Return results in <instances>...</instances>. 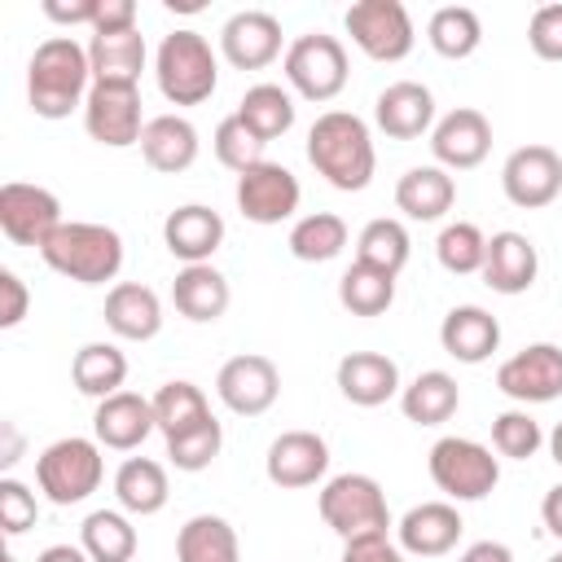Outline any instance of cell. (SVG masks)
I'll list each match as a JSON object with an SVG mask.
<instances>
[{"mask_svg": "<svg viewBox=\"0 0 562 562\" xmlns=\"http://www.w3.org/2000/svg\"><path fill=\"white\" fill-rule=\"evenodd\" d=\"M92 92V61L88 44L70 35H48L35 44L26 61V101L40 119H70V110H83Z\"/></svg>", "mask_w": 562, "mask_h": 562, "instance_id": "cell-1", "label": "cell"}, {"mask_svg": "<svg viewBox=\"0 0 562 562\" xmlns=\"http://www.w3.org/2000/svg\"><path fill=\"white\" fill-rule=\"evenodd\" d=\"M307 162L342 193H360L373 180L378 154H373V136L369 123L351 110H325L312 127H307Z\"/></svg>", "mask_w": 562, "mask_h": 562, "instance_id": "cell-2", "label": "cell"}, {"mask_svg": "<svg viewBox=\"0 0 562 562\" xmlns=\"http://www.w3.org/2000/svg\"><path fill=\"white\" fill-rule=\"evenodd\" d=\"M40 259L79 285H105L119 277L123 268V237L110 224H92V220H66L44 246Z\"/></svg>", "mask_w": 562, "mask_h": 562, "instance_id": "cell-3", "label": "cell"}, {"mask_svg": "<svg viewBox=\"0 0 562 562\" xmlns=\"http://www.w3.org/2000/svg\"><path fill=\"white\" fill-rule=\"evenodd\" d=\"M154 79H158V92L171 105L211 101V92L220 83V61H215L211 40L202 31H189V26L162 35V44L154 53Z\"/></svg>", "mask_w": 562, "mask_h": 562, "instance_id": "cell-4", "label": "cell"}, {"mask_svg": "<svg viewBox=\"0 0 562 562\" xmlns=\"http://www.w3.org/2000/svg\"><path fill=\"white\" fill-rule=\"evenodd\" d=\"M321 518L325 527L347 544V540H360V536H386L391 527V509H386V492L373 474H334L321 496Z\"/></svg>", "mask_w": 562, "mask_h": 562, "instance_id": "cell-5", "label": "cell"}, {"mask_svg": "<svg viewBox=\"0 0 562 562\" xmlns=\"http://www.w3.org/2000/svg\"><path fill=\"white\" fill-rule=\"evenodd\" d=\"M105 479V457L97 439L83 435H66L57 443H48L35 457V483L53 505H79L88 501Z\"/></svg>", "mask_w": 562, "mask_h": 562, "instance_id": "cell-6", "label": "cell"}, {"mask_svg": "<svg viewBox=\"0 0 562 562\" xmlns=\"http://www.w3.org/2000/svg\"><path fill=\"white\" fill-rule=\"evenodd\" d=\"M426 470L448 501H483L501 483V461L492 457V448H483L479 439H461V435H443L430 448Z\"/></svg>", "mask_w": 562, "mask_h": 562, "instance_id": "cell-7", "label": "cell"}, {"mask_svg": "<svg viewBox=\"0 0 562 562\" xmlns=\"http://www.w3.org/2000/svg\"><path fill=\"white\" fill-rule=\"evenodd\" d=\"M285 83L307 97V101H334L342 88H347V48L338 35H325V31H307V35H294L290 48H285Z\"/></svg>", "mask_w": 562, "mask_h": 562, "instance_id": "cell-8", "label": "cell"}, {"mask_svg": "<svg viewBox=\"0 0 562 562\" xmlns=\"http://www.w3.org/2000/svg\"><path fill=\"white\" fill-rule=\"evenodd\" d=\"M342 26H347L351 44L373 61H404L417 40L413 18L400 0H356L342 13Z\"/></svg>", "mask_w": 562, "mask_h": 562, "instance_id": "cell-9", "label": "cell"}, {"mask_svg": "<svg viewBox=\"0 0 562 562\" xmlns=\"http://www.w3.org/2000/svg\"><path fill=\"white\" fill-rule=\"evenodd\" d=\"M61 202L53 189L44 184H26V180H9L0 184V233L13 246H44L57 228H61Z\"/></svg>", "mask_w": 562, "mask_h": 562, "instance_id": "cell-10", "label": "cell"}, {"mask_svg": "<svg viewBox=\"0 0 562 562\" xmlns=\"http://www.w3.org/2000/svg\"><path fill=\"white\" fill-rule=\"evenodd\" d=\"M83 127L105 149L140 145L145 119H140V88L136 83H92L83 101Z\"/></svg>", "mask_w": 562, "mask_h": 562, "instance_id": "cell-11", "label": "cell"}, {"mask_svg": "<svg viewBox=\"0 0 562 562\" xmlns=\"http://www.w3.org/2000/svg\"><path fill=\"white\" fill-rule=\"evenodd\" d=\"M215 395H220V404H224L228 413H237V417H259V413H268V408L277 404V395H281V369H277L268 356H259V351H241V356H233V360L220 364V373H215Z\"/></svg>", "mask_w": 562, "mask_h": 562, "instance_id": "cell-12", "label": "cell"}, {"mask_svg": "<svg viewBox=\"0 0 562 562\" xmlns=\"http://www.w3.org/2000/svg\"><path fill=\"white\" fill-rule=\"evenodd\" d=\"M501 189L522 211L549 206L562 193V154L553 145H518L501 167Z\"/></svg>", "mask_w": 562, "mask_h": 562, "instance_id": "cell-13", "label": "cell"}, {"mask_svg": "<svg viewBox=\"0 0 562 562\" xmlns=\"http://www.w3.org/2000/svg\"><path fill=\"white\" fill-rule=\"evenodd\" d=\"M299 180L290 167L281 162H255L250 171L237 176V211L250 220V224H281L299 211Z\"/></svg>", "mask_w": 562, "mask_h": 562, "instance_id": "cell-14", "label": "cell"}, {"mask_svg": "<svg viewBox=\"0 0 562 562\" xmlns=\"http://www.w3.org/2000/svg\"><path fill=\"white\" fill-rule=\"evenodd\" d=\"M496 386L518 404H549L562 395V347L531 342L496 369Z\"/></svg>", "mask_w": 562, "mask_h": 562, "instance_id": "cell-15", "label": "cell"}, {"mask_svg": "<svg viewBox=\"0 0 562 562\" xmlns=\"http://www.w3.org/2000/svg\"><path fill=\"white\" fill-rule=\"evenodd\" d=\"M487 149H492V123L474 105H457L430 127V154L443 171H470L487 158Z\"/></svg>", "mask_w": 562, "mask_h": 562, "instance_id": "cell-16", "label": "cell"}, {"mask_svg": "<svg viewBox=\"0 0 562 562\" xmlns=\"http://www.w3.org/2000/svg\"><path fill=\"white\" fill-rule=\"evenodd\" d=\"M329 470V443L316 435V430H281L272 443H268V457H263V474L272 487H312L321 483Z\"/></svg>", "mask_w": 562, "mask_h": 562, "instance_id": "cell-17", "label": "cell"}, {"mask_svg": "<svg viewBox=\"0 0 562 562\" xmlns=\"http://www.w3.org/2000/svg\"><path fill=\"white\" fill-rule=\"evenodd\" d=\"M220 53L237 70H263L281 57V22L268 9H241L220 26Z\"/></svg>", "mask_w": 562, "mask_h": 562, "instance_id": "cell-18", "label": "cell"}, {"mask_svg": "<svg viewBox=\"0 0 562 562\" xmlns=\"http://www.w3.org/2000/svg\"><path fill=\"white\" fill-rule=\"evenodd\" d=\"M373 123L391 136V140H417L435 127V97L426 83L417 79H395L378 92L373 101Z\"/></svg>", "mask_w": 562, "mask_h": 562, "instance_id": "cell-19", "label": "cell"}, {"mask_svg": "<svg viewBox=\"0 0 562 562\" xmlns=\"http://www.w3.org/2000/svg\"><path fill=\"white\" fill-rule=\"evenodd\" d=\"M540 255L536 241L518 228H501L487 237V259H483V285L496 294H527L536 285Z\"/></svg>", "mask_w": 562, "mask_h": 562, "instance_id": "cell-20", "label": "cell"}, {"mask_svg": "<svg viewBox=\"0 0 562 562\" xmlns=\"http://www.w3.org/2000/svg\"><path fill=\"white\" fill-rule=\"evenodd\" d=\"M334 382H338L342 400L356 404V408H378V404H386L404 391L400 386V364L382 351H347L334 369Z\"/></svg>", "mask_w": 562, "mask_h": 562, "instance_id": "cell-21", "label": "cell"}, {"mask_svg": "<svg viewBox=\"0 0 562 562\" xmlns=\"http://www.w3.org/2000/svg\"><path fill=\"white\" fill-rule=\"evenodd\" d=\"M461 531H465V522L452 501H422L395 522L400 549L413 558H443L448 549H457Z\"/></svg>", "mask_w": 562, "mask_h": 562, "instance_id": "cell-22", "label": "cell"}, {"mask_svg": "<svg viewBox=\"0 0 562 562\" xmlns=\"http://www.w3.org/2000/svg\"><path fill=\"white\" fill-rule=\"evenodd\" d=\"M154 404L136 391H119V395H105L97 400V413H92V435L101 448H114V452H132L140 448L149 435H154Z\"/></svg>", "mask_w": 562, "mask_h": 562, "instance_id": "cell-23", "label": "cell"}, {"mask_svg": "<svg viewBox=\"0 0 562 562\" xmlns=\"http://www.w3.org/2000/svg\"><path fill=\"white\" fill-rule=\"evenodd\" d=\"M162 241L180 263H211L224 246V215L202 202H184L162 220Z\"/></svg>", "mask_w": 562, "mask_h": 562, "instance_id": "cell-24", "label": "cell"}, {"mask_svg": "<svg viewBox=\"0 0 562 562\" xmlns=\"http://www.w3.org/2000/svg\"><path fill=\"white\" fill-rule=\"evenodd\" d=\"M171 303H176V312L184 321L211 325V321H220L228 312L233 290H228V277L220 268H211V263H184L176 272V281H171Z\"/></svg>", "mask_w": 562, "mask_h": 562, "instance_id": "cell-25", "label": "cell"}, {"mask_svg": "<svg viewBox=\"0 0 562 562\" xmlns=\"http://www.w3.org/2000/svg\"><path fill=\"white\" fill-rule=\"evenodd\" d=\"M105 329L114 338H127V342H149L158 329H162V303L149 285L140 281H119L110 285L105 294Z\"/></svg>", "mask_w": 562, "mask_h": 562, "instance_id": "cell-26", "label": "cell"}, {"mask_svg": "<svg viewBox=\"0 0 562 562\" xmlns=\"http://www.w3.org/2000/svg\"><path fill=\"white\" fill-rule=\"evenodd\" d=\"M439 342H443V351H448L452 360H461V364H483V360L501 347V321H496L487 307H479V303H461V307H452V312L443 316Z\"/></svg>", "mask_w": 562, "mask_h": 562, "instance_id": "cell-27", "label": "cell"}, {"mask_svg": "<svg viewBox=\"0 0 562 562\" xmlns=\"http://www.w3.org/2000/svg\"><path fill=\"white\" fill-rule=\"evenodd\" d=\"M198 149H202L198 127H193L184 114H158V119H149L145 132H140V154H145V162H149L154 171H162V176L189 171V167L198 162Z\"/></svg>", "mask_w": 562, "mask_h": 562, "instance_id": "cell-28", "label": "cell"}, {"mask_svg": "<svg viewBox=\"0 0 562 562\" xmlns=\"http://www.w3.org/2000/svg\"><path fill=\"white\" fill-rule=\"evenodd\" d=\"M457 202V180L439 167V162H426V167H408L400 180H395V206L417 220V224H430V220H443Z\"/></svg>", "mask_w": 562, "mask_h": 562, "instance_id": "cell-29", "label": "cell"}, {"mask_svg": "<svg viewBox=\"0 0 562 562\" xmlns=\"http://www.w3.org/2000/svg\"><path fill=\"white\" fill-rule=\"evenodd\" d=\"M145 35L136 26L127 31H92L88 40V61H92V83H140L145 70Z\"/></svg>", "mask_w": 562, "mask_h": 562, "instance_id": "cell-30", "label": "cell"}, {"mask_svg": "<svg viewBox=\"0 0 562 562\" xmlns=\"http://www.w3.org/2000/svg\"><path fill=\"white\" fill-rule=\"evenodd\" d=\"M171 487H167V470L154 461V457H127L119 470H114V501L123 514H136V518H149L167 505Z\"/></svg>", "mask_w": 562, "mask_h": 562, "instance_id": "cell-31", "label": "cell"}, {"mask_svg": "<svg viewBox=\"0 0 562 562\" xmlns=\"http://www.w3.org/2000/svg\"><path fill=\"white\" fill-rule=\"evenodd\" d=\"M400 408L413 426H443L457 408H461V386L452 373L443 369H426L417 373L404 391H400Z\"/></svg>", "mask_w": 562, "mask_h": 562, "instance_id": "cell-32", "label": "cell"}, {"mask_svg": "<svg viewBox=\"0 0 562 562\" xmlns=\"http://www.w3.org/2000/svg\"><path fill=\"white\" fill-rule=\"evenodd\" d=\"M176 562H241L233 522L220 514H193L176 531Z\"/></svg>", "mask_w": 562, "mask_h": 562, "instance_id": "cell-33", "label": "cell"}, {"mask_svg": "<svg viewBox=\"0 0 562 562\" xmlns=\"http://www.w3.org/2000/svg\"><path fill=\"white\" fill-rule=\"evenodd\" d=\"M70 382L88 400L119 395L123 382H127V356L114 342H83L75 351V360H70Z\"/></svg>", "mask_w": 562, "mask_h": 562, "instance_id": "cell-34", "label": "cell"}, {"mask_svg": "<svg viewBox=\"0 0 562 562\" xmlns=\"http://www.w3.org/2000/svg\"><path fill=\"white\" fill-rule=\"evenodd\" d=\"M237 119L268 145V140L285 136V132L294 127V97H290L281 83H255V88L241 92Z\"/></svg>", "mask_w": 562, "mask_h": 562, "instance_id": "cell-35", "label": "cell"}, {"mask_svg": "<svg viewBox=\"0 0 562 562\" xmlns=\"http://www.w3.org/2000/svg\"><path fill=\"white\" fill-rule=\"evenodd\" d=\"M149 404H154V426L162 430V439L184 435V430L202 426L206 417H215L211 404H206V395H202V386H198V382H184V378L162 382Z\"/></svg>", "mask_w": 562, "mask_h": 562, "instance_id": "cell-36", "label": "cell"}, {"mask_svg": "<svg viewBox=\"0 0 562 562\" xmlns=\"http://www.w3.org/2000/svg\"><path fill=\"white\" fill-rule=\"evenodd\" d=\"M79 544L92 562H132L136 558V527L123 509H92L79 527Z\"/></svg>", "mask_w": 562, "mask_h": 562, "instance_id": "cell-37", "label": "cell"}, {"mask_svg": "<svg viewBox=\"0 0 562 562\" xmlns=\"http://www.w3.org/2000/svg\"><path fill=\"white\" fill-rule=\"evenodd\" d=\"M285 246H290V255L299 263H329L347 246V220L334 215V211H312V215L294 220Z\"/></svg>", "mask_w": 562, "mask_h": 562, "instance_id": "cell-38", "label": "cell"}, {"mask_svg": "<svg viewBox=\"0 0 562 562\" xmlns=\"http://www.w3.org/2000/svg\"><path fill=\"white\" fill-rule=\"evenodd\" d=\"M426 40H430V48L439 57L461 61V57H470L483 44V22H479V13L470 4H443V9L430 13Z\"/></svg>", "mask_w": 562, "mask_h": 562, "instance_id": "cell-39", "label": "cell"}, {"mask_svg": "<svg viewBox=\"0 0 562 562\" xmlns=\"http://www.w3.org/2000/svg\"><path fill=\"white\" fill-rule=\"evenodd\" d=\"M413 255V241H408V228L400 220H369L356 237V263H369V268H382L391 277H400V268L408 263Z\"/></svg>", "mask_w": 562, "mask_h": 562, "instance_id": "cell-40", "label": "cell"}, {"mask_svg": "<svg viewBox=\"0 0 562 562\" xmlns=\"http://www.w3.org/2000/svg\"><path fill=\"white\" fill-rule=\"evenodd\" d=\"M338 303L351 316H382L395 303V277L382 268H369V263H351L338 277Z\"/></svg>", "mask_w": 562, "mask_h": 562, "instance_id": "cell-41", "label": "cell"}, {"mask_svg": "<svg viewBox=\"0 0 562 562\" xmlns=\"http://www.w3.org/2000/svg\"><path fill=\"white\" fill-rule=\"evenodd\" d=\"M435 255H439V268H443V272L470 277V272H483L487 237H483L479 224L457 220V224H443V233H439V241H435Z\"/></svg>", "mask_w": 562, "mask_h": 562, "instance_id": "cell-42", "label": "cell"}, {"mask_svg": "<svg viewBox=\"0 0 562 562\" xmlns=\"http://www.w3.org/2000/svg\"><path fill=\"white\" fill-rule=\"evenodd\" d=\"M540 443H544V430H540V422L527 408H505V413L492 417V448L501 457L527 461V457L540 452Z\"/></svg>", "mask_w": 562, "mask_h": 562, "instance_id": "cell-43", "label": "cell"}, {"mask_svg": "<svg viewBox=\"0 0 562 562\" xmlns=\"http://www.w3.org/2000/svg\"><path fill=\"white\" fill-rule=\"evenodd\" d=\"M220 448H224V426L215 417H206L202 426L167 439V461L176 470H184V474H198V470H206L220 457Z\"/></svg>", "mask_w": 562, "mask_h": 562, "instance_id": "cell-44", "label": "cell"}, {"mask_svg": "<svg viewBox=\"0 0 562 562\" xmlns=\"http://www.w3.org/2000/svg\"><path fill=\"white\" fill-rule=\"evenodd\" d=\"M211 145H215V158L228 167V171H250L255 162H263V140L237 119V110L228 114V119H220L215 123V136H211Z\"/></svg>", "mask_w": 562, "mask_h": 562, "instance_id": "cell-45", "label": "cell"}, {"mask_svg": "<svg viewBox=\"0 0 562 562\" xmlns=\"http://www.w3.org/2000/svg\"><path fill=\"white\" fill-rule=\"evenodd\" d=\"M40 518V505H35V492L18 479H0V531L4 536H22L26 527H35Z\"/></svg>", "mask_w": 562, "mask_h": 562, "instance_id": "cell-46", "label": "cell"}, {"mask_svg": "<svg viewBox=\"0 0 562 562\" xmlns=\"http://www.w3.org/2000/svg\"><path fill=\"white\" fill-rule=\"evenodd\" d=\"M527 44L540 61H562V0L540 4L527 22Z\"/></svg>", "mask_w": 562, "mask_h": 562, "instance_id": "cell-47", "label": "cell"}, {"mask_svg": "<svg viewBox=\"0 0 562 562\" xmlns=\"http://www.w3.org/2000/svg\"><path fill=\"white\" fill-rule=\"evenodd\" d=\"M26 307H31L26 281H22L13 268H0V329L22 325V321H26Z\"/></svg>", "mask_w": 562, "mask_h": 562, "instance_id": "cell-48", "label": "cell"}, {"mask_svg": "<svg viewBox=\"0 0 562 562\" xmlns=\"http://www.w3.org/2000/svg\"><path fill=\"white\" fill-rule=\"evenodd\" d=\"M342 562H404V549L391 536H360L342 544Z\"/></svg>", "mask_w": 562, "mask_h": 562, "instance_id": "cell-49", "label": "cell"}, {"mask_svg": "<svg viewBox=\"0 0 562 562\" xmlns=\"http://www.w3.org/2000/svg\"><path fill=\"white\" fill-rule=\"evenodd\" d=\"M97 9L101 0H44V18L61 22V26H92L97 22Z\"/></svg>", "mask_w": 562, "mask_h": 562, "instance_id": "cell-50", "label": "cell"}, {"mask_svg": "<svg viewBox=\"0 0 562 562\" xmlns=\"http://www.w3.org/2000/svg\"><path fill=\"white\" fill-rule=\"evenodd\" d=\"M127 26H136V4L132 0H101L92 31H127Z\"/></svg>", "mask_w": 562, "mask_h": 562, "instance_id": "cell-51", "label": "cell"}, {"mask_svg": "<svg viewBox=\"0 0 562 562\" xmlns=\"http://www.w3.org/2000/svg\"><path fill=\"white\" fill-rule=\"evenodd\" d=\"M457 562H514V553H509V544H501V540H474Z\"/></svg>", "mask_w": 562, "mask_h": 562, "instance_id": "cell-52", "label": "cell"}, {"mask_svg": "<svg viewBox=\"0 0 562 562\" xmlns=\"http://www.w3.org/2000/svg\"><path fill=\"white\" fill-rule=\"evenodd\" d=\"M540 518H544V531L562 540V483H553L540 501Z\"/></svg>", "mask_w": 562, "mask_h": 562, "instance_id": "cell-53", "label": "cell"}, {"mask_svg": "<svg viewBox=\"0 0 562 562\" xmlns=\"http://www.w3.org/2000/svg\"><path fill=\"white\" fill-rule=\"evenodd\" d=\"M35 562H92V558L83 553V544H48Z\"/></svg>", "mask_w": 562, "mask_h": 562, "instance_id": "cell-54", "label": "cell"}, {"mask_svg": "<svg viewBox=\"0 0 562 562\" xmlns=\"http://www.w3.org/2000/svg\"><path fill=\"white\" fill-rule=\"evenodd\" d=\"M18 452H22V439H18V430H13V426H4V452H0V465L9 470V465L18 461Z\"/></svg>", "mask_w": 562, "mask_h": 562, "instance_id": "cell-55", "label": "cell"}, {"mask_svg": "<svg viewBox=\"0 0 562 562\" xmlns=\"http://www.w3.org/2000/svg\"><path fill=\"white\" fill-rule=\"evenodd\" d=\"M549 452H553V461L562 465V422L553 426V435H549Z\"/></svg>", "mask_w": 562, "mask_h": 562, "instance_id": "cell-56", "label": "cell"}, {"mask_svg": "<svg viewBox=\"0 0 562 562\" xmlns=\"http://www.w3.org/2000/svg\"><path fill=\"white\" fill-rule=\"evenodd\" d=\"M167 9H171V13H176V9H180V13H198L202 4H198V0H167Z\"/></svg>", "mask_w": 562, "mask_h": 562, "instance_id": "cell-57", "label": "cell"}, {"mask_svg": "<svg viewBox=\"0 0 562 562\" xmlns=\"http://www.w3.org/2000/svg\"><path fill=\"white\" fill-rule=\"evenodd\" d=\"M0 562H18V558H13V553H4V558H0Z\"/></svg>", "mask_w": 562, "mask_h": 562, "instance_id": "cell-58", "label": "cell"}, {"mask_svg": "<svg viewBox=\"0 0 562 562\" xmlns=\"http://www.w3.org/2000/svg\"><path fill=\"white\" fill-rule=\"evenodd\" d=\"M549 562H562V553H553V558H549Z\"/></svg>", "mask_w": 562, "mask_h": 562, "instance_id": "cell-59", "label": "cell"}]
</instances>
